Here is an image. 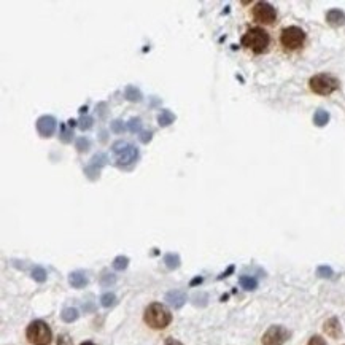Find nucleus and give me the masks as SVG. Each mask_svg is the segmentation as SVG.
<instances>
[{"instance_id":"nucleus-1","label":"nucleus","mask_w":345,"mask_h":345,"mask_svg":"<svg viewBox=\"0 0 345 345\" xmlns=\"http://www.w3.org/2000/svg\"><path fill=\"white\" fill-rule=\"evenodd\" d=\"M270 45V37L269 33L261 29V27H253V29H248L244 37H242V46H245L247 50H250L255 54H263L267 51Z\"/></svg>"},{"instance_id":"nucleus-2","label":"nucleus","mask_w":345,"mask_h":345,"mask_svg":"<svg viewBox=\"0 0 345 345\" xmlns=\"http://www.w3.org/2000/svg\"><path fill=\"white\" fill-rule=\"evenodd\" d=\"M144 320H145V323L153 329H164L170 325L172 314L169 312V308L165 305H162L159 302H153L145 308Z\"/></svg>"},{"instance_id":"nucleus-3","label":"nucleus","mask_w":345,"mask_h":345,"mask_svg":"<svg viewBox=\"0 0 345 345\" xmlns=\"http://www.w3.org/2000/svg\"><path fill=\"white\" fill-rule=\"evenodd\" d=\"M26 337L33 345H50L53 339V332L50 326L42 320H35L27 326L26 329Z\"/></svg>"},{"instance_id":"nucleus-4","label":"nucleus","mask_w":345,"mask_h":345,"mask_svg":"<svg viewBox=\"0 0 345 345\" xmlns=\"http://www.w3.org/2000/svg\"><path fill=\"white\" fill-rule=\"evenodd\" d=\"M308 85H310V89L315 94H320V96H329V94H332L336 89H339V80L328 74H318L310 78Z\"/></svg>"},{"instance_id":"nucleus-5","label":"nucleus","mask_w":345,"mask_h":345,"mask_svg":"<svg viewBox=\"0 0 345 345\" xmlns=\"http://www.w3.org/2000/svg\"><path fill=\"white\" fill-rule=\"evenodd\" d=\"M280 42L287 50H299L305 42V32L297 26L285 27L280 35Z\"/></svg>"},{"instance_id":"nucleus-6","label":"nucleus","mask_w":345,"mask_h":345,"mask_svg":"<svg viewBox=\"0 0 345 345\" xmlns=\"http://www.w3.org/2000/svg\"><path fill=\"white\" fill-rule=\"evenodd\" d=\"M252 16L256 22H261V24H272L277 19V11L267 2H258L252 10Z\"/></svg>"},{"instance_id":"nucleus-7","label":"nucleus","mask_w":345,"mask_h":345,"mask_svg":"<svg viewBox=\"0 0 345 345\" xmlns=\"http://www.w3.org/2000/svg\"><path fill=\"white\" fill-rule=\"evenodd\" d=\"M290 337V331L283 326H270L261 339V345H283Z\"/></svg>"},{"instance_id":"nucleus-8","label":"nucleus","mask_w":345,"mask_h":345,"mask_svg":"<svg viewBox=\"0 0 345 345\" xmlns=\"http://www.w3.org/2000/svg\"><path fill=\"white\" fill-rule=\"evenodd\" d=\"M37 130L43 137H50L56 130V120L53 116H42L37 121Z\"/></svg>"},{"instance_id":"nucleus-9","label":"nucleus","mask_w":345,"mask_h":345,"mask_svg":"<svg viewBox=\"0 0 345 345\" xmlns=\"http://www.w3.org/2000/svg\"><path fill=\"white\" fill-rule=\"evenodd\" d=\"M323 331L326 332V334L332 339H339L340 334H342V326L339 323V320L336 317H332L329 320L325 321V325H323Z\"/></svg>"},{"instance_id":"nucleus-10","label":"nucleus","mask_w":345,"mask_h":345,"mask_svg":"<svg viewBox=\"0 0 345 345\" xmlns=\"http://www.w3.org/2000/svg\"><path fill=\"white\" fill-rule=\"evenodd\" d=\"M135 159H137V148H134L132 145H129L124 151L116 154V162L120 164V165L130 164V162L135 161Z\"/></svg>"},{"instance_id":"nucleus-11","label":"nucleus","mask_w":345,"mask_h":345,"mask_svg":"<svg viewBox=\"0 0 345 345\" xmlns=\"http://www.w3.org/2000/svg\"><path fill=\"white\" fill-rule=\"evenodd\" d=\"M326 22L332 27H339L345 22V13L342 10H337V8L329 10L326 13Z\"/></svg>"},{"instance_id":"nucleus-12","label":"nucleus","mask_w":345,"mask_h":345,"mask_svg":"<svg viewBox=\"0 0 345 345\" xmlns=\"http://www.w3.org/2000/svg\"><path fill=\"white\" fill-rule=\"evenodd\" d=\"M165 301H167L170 305H174L175 308H180L186 301V296H185L183 291L175 290V291H169L167 294H165Z\"/></svg>"},{"instance_id":"nucleus-13","label":"nucleus","mask_w":345,"mask_h":345,"mask_svg":"<svg viewBox=\"0 0 345 345\" xmlns=\"http://www.w3.org/2000/svg\"><path fill=\"white\" fill-rule=\"evenodd\" d=\"M68 282H70V285H72L74 288H83V287H86V285H88V279H86V275L83 272H72V273H70V277H68Z\"/></svg>"},{"instance_id":"nucleus-14","label":"nucleus","mask_w":345,"mask_h":345,"mask_svg":"<svg viewBox=\"0 0 345 345\" xmlns=\"http://www.w3.org/2000/svg\"><path fill=\"white\" fill-rule=\"evenodd\" d=\"M174 120H175V116H174V113L169 112V110H162V112L158 115V123H159L161 127H165V126L172 124Z\"/></svg>"},{"instance_id":"nucleus-15","label":"nucleus","mask_w":345,"mask_h":345,"mask_svg":"<svg viewBox=\"0 0 345 345\" xmlns=\"http://www.w3.org/2000/svg\"><path fill=\"white\" fill-rule=\"evenodd\" d=\"M124 96L130 102H139V100H142V92L135 86H127L126 91H124Z\"/></svg>"},{"instance_id":"nucleus-16","label":"nucleus","mask_w":345,"mask_h":345,"mask_svg":"<svg viewBox=\"0 0 345 345\" xmlns=\"http://www.w3.org/2000/svg\"><path fill=\"white\" fill-rule=\"evenodd\" d=\"M164 263L169 269H177L178 266H180V256L175 255V253H167L164 256Z\"/></svg>"},{"instance_id":"nucleus-17","label":"nucleus","mask_w":345,"mask_h":345,"mask_svg":"<svg viewBox=\"0 0 345 345\" xmlns=\"http://www.w3.org/2000/svg\"><path fill=\"white\" fill-rule=\"evenodd\" d=\"M329 121V113L325 112V110H317L315 115H314V123L317 126H325L326 123Z\"/></svg>"},{"instance_id":"nucleus-18","label":"nucleus","mask_w":345,"mask_h":345,"mask_svg":"<svg viewBox=\"0 0 345 345\" xmlns=\"http://www.w3.org/2000/svg\"><path fill=\"white\" fill-rule=\"evenodd\" d=\"M62 320L65 321V323H72V321H75L78 318V310L75 307H68V308H64L62 312Z\"/></svg>"},{"instance_id":"nucleus-19","label":"nucleus","mask_w":345,"mask_h":345,"mask_svg":"<svg viewBox=\"0 0 345 345\" xmlns=\"http://www.w3.org/2000/svg\"><path fill=\"white\" fill-rule=\"evenodd\" d=\"M240 287H242L244 290L252 291V290H256L258 282H256V279H253V277H247V275H244V277H240Z\"/></svg>"},{"instance_id":"nucleus-20","label":"nucleus","mask_w":345,"mask_h":345,"mask_svg":"<svg viewBox=\"0 0 345 345\" xmlns=\"http://www.w3.org/2000/svg\"><path fill=\"white\" fill-rule=\"evenodd\" d=\"M129 264V259L126 256H116L115 261H113V267L116 270H124Z\"/></svg>"},{"instance_id":"nucleus-21","label":"nucleus","mask_w":345,"mask_h":345,"mask_svg":"<svg viewBox=\"0 0 345 345\" xmlns=\"http://www.w3.org/2000/svg\"><path fill=\"white\" fill-rule=\"evenodd\" d=\"M32 277H33V280H37V282H45L46 280V270L43 267H40V266L33 267L32 269Z\"/></svg>"},{"instance_id":"nucleus-22","label":"nucleus","mask_w":345,"mask_h":345,"mask_svg":"<svg viewBox=\"0 0 345 345\" xmlns=\"http://www.w3.org/2000/svg\"><path fill=\"white\" fill-rule=\"evenodd\" d=\"M115 302H116V297H115L113 293H105V294H102V297H100V304H102L104 307H110V305H113Z\"/></svg>"},{"instance_id":"nucleus-23","label":"nucleus","mask_w":345,"mask_h":345,"mask_svg":"<svg viewBox=\"0 0 345 345\" xmlns=\"http://www.w3.org/2000/svg\"><path fill=\"white\" fill-rule=\"evenodd\" d=\"M140 127H142V121L139 120V118H132V120L127 123V129L130 130V132H134V134L139 132Z\"/></svg>"},{"instance_id":"nucleus-24","label":"nucleus","mask_w":345,"mask_h":345,"mask_svg":"<svg viewBox=\"0 0 345 345\" xmlns=\"http://www.w3.org/2000/svg\"><path fill=\"white\" fill-rule=\"evenodd\" d=\"M92 118H89V116H85V118H81V120H80V129L81 130H88V129H91L92 127Z\"/></svg>"},{"instance_id":"nucleus-25","label":"nucleus","mask_w":345,"mask_h":345,"mask_svg":"<svg viewBox=\"0 0 345 345\" xmlns=\"http://www.w3.org/2000/svg\"><path fill=\"white\" fill-rule=\"evenodd\" d=\"M116 282V277L112 275V273H104L102 279H100V283L104 285V287H109V285H113Z\"/></svg>"},{"instance_id":"nucleus-26","label":"nucleus","mask_w":345,"mask_h":345,"mask_svg":"<svg viewBox=\"0 0 345 345\" xmlns=\"http://www.w3.org/2000/svg\"><path fill=\"white\" fill-rule=\"evenodd\" d=\"M317 273H318L320 277L328 279V277L332 275V270H331V267H328V266H320V267L317 269Z\"/></svg>"},{"instance_id":"nucleus-27","label":"nucleus","mask_w":345,"mask_h":345,"mask_svg":"<svg viewBox=\"0 0 345 345\" xmlns=\"http://www.w3.org/2000/svg\"><path fill=\"white\" fill-rule=\"evenodd\" d=\"M77 148H78V151H86L89 148V140L85 139V137L78 139L77 140Z\"/></svg>"},{"instance_id":"nucleus-28","label":"nucleus","mask_w":345,"mask_h":345,"mask_svg":"<svg viewBox=\"0 0 345 345\" xmlns=\"http://www.w3.org/2000/svg\"><path fill=\"white\" fill-rule=\"evenodd\" d=\"M56 345H74L72 339H70L68 334H61L57 337V343Z\"/></svg>"},{"instance_id":"nucleus-29","label":"nucleus","mask_w":345,"mask_h":345,"mask_svg":"<svg viewBox=\"0 0 345 345\" xmlns=\"http://www.w3.org/2000/svg\"><path fill=\"white\" fill-rule=\"evenodd\" d=\"M129 145L126 144V142H123V140H120V142H115L113 144V151L118 154V153H121V151H124L126 148H127Z\"/></svg>"},{"instance_id":"nucleus-30","label":"nucleus","mask_w":345,"mask_h":345,"mask_svg":"<svg viewBox=\"0 0 345 345\" xmlns=\"http://www.w3.org/2000/svg\"><path fill=\"white\" fill-rule=\"evenodd\" d=\"M112 130H113V132H116V134H120V132H123V130H124V124L120 120H116V121L112 123Z\"/></svg>"},{"instance_id":"nucleus-31","label":"nucleus","mask_w":345,"mask_h":345,"mask_svg":"<svg viewBox=\"0 0 345 345\" xmlns=\"http://www.w3.org/2000/svg\"><path fill=\"white\" fill-rule=\"evenodd\" d=\"M307 345H326V342H325V339L323 337H320V336H314V337H310V340H308V343Z\"/></svg>"},{"instance_id":"nucleus-32","label":"nucleus","mask_w":345,"mask_h":345,"mask_svg":"<svg viewBox=\"0 0 345 345\" xmlns=\"http://www.w3.org/2000/svg\"><path fill=\"white\" fill-rule=\"evenodd\" d=\"M139 139H140L142 144H148V142L151 140V132H142Z\"/></svg>"},{"instance_id":"nucleus-33","label":"nucleus","mask_w":345,"mask_h":345,"mask_svg":"<svg viewBox=\"0 0 345 345\" xmlns=\"http://www.w3.org/2000/svg\"><path fill=\"white\" fill-rule=\"evenodd\" d=\"M105 154H96V156H94V162L92 164H97V161H99V165H102V164H105Z\"/></svg>"},{"instance_id":"nucleus-34","label":"nucleus","mask_w":345,"mask_h":345,"mask_svg":"<svg viewBox=\"0 0 345 345\" xmlns=\"http://www.w3.org/2000/svg\"><path fill=\"white\" fill-rule=\"evenodd\" d=\"M165 345H183V343L175 340V339H167V340H165Z\"/></svg>"},{"instance_id":"nucleus-35","label":"nucleus","mask_w":345,"mask_h":345,"mask_svg":"<svg viewBox=\"0 0 345 345\" xmlns=\"http://www.w3.org/2000/svg\"><path fill=\"white\" fill-rule=\"evenodd\" d=\"M200 282H202V279H200V277H196V279L191 282V285H197V283H200Z\"/></svg>"},{"instance_id":"nucleus-36","label":"nucleus","mask_w":345,"mask_h":345,"mask_svg":"<svg viewBox=\"0 0 345 345\" xmlns=\"http://www.w3.org/2000/svg\"><path fill=\"white\" fill-rule=\"evenodd\" d=\"M80 345H96V343H92V342L86 340V342H83V343H80Z\"/></svg>"}]
</instances>
